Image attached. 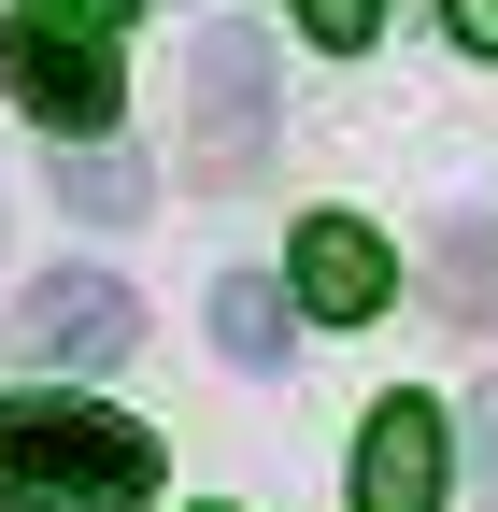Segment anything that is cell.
<instances>
[{"mask_svg":"<svg viewBox=\"0 0 498 512\" xmlns=\"http://www.w3.org/2000/svg\"><path fill=\"white\" fill-rule=\"evenodd\" d=\"M0 498L29 512H129L157 498V441L100 399H0Z\"/></svg>","mask_w":498,"mask_h":512,"instance_id":"cell-1","label":"cell"},{"mask_svg":"<svg viewBox=\"0 0 498 512\" xmlns=\"http://www.w3.org/2000/svg\"><path fill=\"white\" fill-rule=\"evenodd\" d=\"M0 86H15L57 143H100V128H114V29L15 15V29H0Z\"/></svg>","mask_w":498,"mask_h":512,"instance_id":"cell-2","label":"cell"},{"mask_svg":"<svg viewBox=\"0 0 498 512\" xmlns=\"http://www.w3.org/2000/svg\"><path fill=\"white\" fill-rule=\"evenodd\" d=\"M185 143L228 185L271 157V43L257 29H200V57H185Z\"/></svg>","mask_w":498,"mask_h":512,"instance_id":"cell-3","label":"cell"},{"mask_svg":"<svg viewBox=\"0 0 498 512\" xmlns=\"http://www.w3.org/2000/svg\"><path fill=\"white\" fill-rule=\"evenodd\" d=\"M129 342H143V299L114 285V271H43L15 299V356L29 370H114Z\"/></svg>","mask_w":498,"mask_h":512,"instance_id":"cell-4","label":"cell"},{"mask_svg":"<svg viewBox=\"0 0 498 512\" xmlns=\"http://www.w3.org/2000/svg\"><path fill=\"white\" fill-rule=\"evenodd\" d=\"M442 484H456L442 399H370V427H356V512H442Z\"/></svg>","mask_w":498,"mask_h":512,"instance_id":"cell-5","label":"cell"},{"mask_svg":"<svg viewBox=\"0 0 498 512\" xmlns=\"http://www.w3.org/2000/svg\"><path fill=\"white\" fill-rule=\"evenodd\" d=\"M285 285H299V313H328V328H370V313L399 299V256L370 242L356 214H314V228H299V256H285Z\"/></svg>","mask_w":498,"mask_h":512,"instance_id":"cell-6","label":"cell"},{"mask_svg":"<svg viewBox=\"0 0 498 512\" xmlns=\"http://www.w3.org/2000/svg\"><path fill=\"white\" fill-rule=\"evenodd\" d=\"M285 313H299L285 285L228 271V285H214V356H228V370H285Z\"/></svg>","mask_w":498,"mask_h":512,"instance_id":"cell-7","label":"cell"},{"mask_svg":"<svg viewBox=\"0 0 498 512\" xmlns=\"http://www.w3.org/2000/svg\"><path fill=\"white\" fill-rule=\"evenodd\" d=\"M57 200H72L86 228H129V214H143V171H129V157H100V143H86L72 171H57Z\"/></svg>","mask_w":498,"mask_h":512,"instance_id":"cell-8","label":"cell"},{"mask_svg":"<svg viewBox=\"0 0 498 512\" xmlns=\"http://www.w3.org/2000/svg\"><path fill=\"white\" fill-rule=\"evenodd\" d=\"M442 299L470 313V328H498V242L484 228H442Z\"/></svg>","mask_w":498,"mask_h":512,"instance_id":"cell-9","label":"cell"},{"mask_svg":"<svg viewBox=\"0 0 498 512\" xmlns=\"http://www.w3.org/2000/svg\"><path fill=\"white\" fill-rule=\"evenodd\" d=\"M299 29H314V43H342V57H356L370 29H385V0H299Z\"/></svg>","mask_w":498,"mask_h":512,"instance_id":"cell-10","label":"cell"},{"mask_svg":"<svg viewBox=\"0 0 498 512\" xmlns=\"http://www.w3.org/2000/svg\"><path fill=\"white\" fill-rule=\"evenodd\" d=\"M470 484L498 498V384H484V399H470Z\"/></svg>","mask_w":498,"mask_h":512,"instance_id":"cell-11","label":"cell"},{"mask_svg":"<svg viewBox=\"0 0 498 512\" xmlns=\"http://www.w3.org/2000/svg\"><path fill=\"white\" fill-rule=\"evenodd\" d=\"M442 29H456L470 57H498V0H442Z\"/></svg>","mask_w":498,"mask_h":512,"instance_id":"cell-12","label":"cell"},{"mask_svg":"<svg viewBox=\"0 0 498 512\" xmlns=\"http://www.w3.org/2000/svg\"><path fill=\"white\" fill-rule=\"evenodd\" d=\"M29 15H72V29H129V0H29Z\"/></svg>","mask_w":498,"mask_h":512,"instance_id":"cell-13","label":"cell"}]
</instances>
